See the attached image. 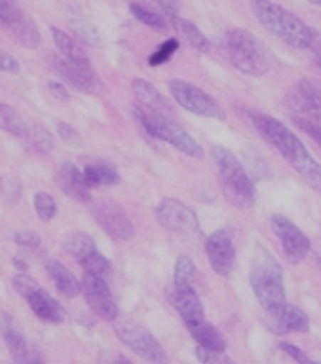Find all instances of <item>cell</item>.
Returning a JSON list of instances; mask_svg holds the SVG:
<instances>
[{
	"instance_id": "cell-41",
	"label": "cell",
	"mask_w": 321,
	"mask_h": 364,
	"mask_svg": "<svg viewBox=\"0 0 321 364\" xmlns=\"http://www.w3.org/2000/svg\"><path fill=\"white\" fill-rule=\"evenodd\" d=\"M280 349H282L283 353H287L288 355H290V358L294 359L295 363H302V364H311L312 363L311 359L306 355V353H302V350H300L298 346H294V343L282 342V343H280Z\"/></svg>"
},
{
	"instance_id": "cell-12",
	"label": "cell",
	"mask_w": 321,
	"mask_h": 364,
	"mask_svg": "<svg viewBox=\"0 0 321 364\" xmlns=\"http://www.w3.org/2000/svg\"><path fill=\"white\" fill-rule=\"evenodd\" d=\"M92 214L100 228L115 240L125 242L135 235V226L120 204L112 200H99L92 205Z\"/></svg>"
},
{
	"instance_id": "cell-32",
	"label": "cell",
	"mask_w": 321,
	"mask_h": 364,
	"mask_svg": "<svg viewBox=\"0 0 321 364\" xmlns=\"http://www.w3.org/2000/svg\"><path fill=\"white\" fill-rule=\"evenodd\" d=\"M197 280V268L189 256H180L174 262L173 282L177 287H194Z\"/></svg>"
},
{
	"instance_id": "cell-25",
	"label": "cell",
	"mask_w": 321,
	"mask_h": 364,
	"mask_svg": "<svg viewBox=\"0 0 321 364\" xmlns=\"http://www.w3.org/2000/svg\"><path fill=\"white\" fill-rule=\"evenodd\" d=\"M52 36H54V42L58 46L60 55L69 63L81 64V66H87L92 64L88 59L87 52L83 50V47L80 46V42L76 38H73L71 35L66 33L64 30H60L58 26H52Z\"/></svg>"
},
{
	"instance_id": "cell-7",
	"label": "cell",
	"mask_w": 321,
	"mask_h": 364,
	"mask_svg": "<svg viewBox=\"0 0 321 364\" xmlns=\"http://www.w3.org/2000/svg\"><path fill=\"white\" fill-rule=\"evenodd\" d=\"M112 328H115L117 338L137 355H140L144 361L157 364L168 361V355H166V350L161 346V342L140 323L125 316H117L112 321Z\"/></svg>"
},
{
	"instance_id": "cell-13",
	"label": "cell",
	"mask_w": 321,
	"mask_h": 364,
	"mask_svg": "<svg viewBox=\"0 0 321 364\" xmlns=\"http://www.w3.org/2000/svg\"><path fill=\"white\" fill-rule=\"evenodd\" d=\"M81 294L93 313L105 321H115L120 316L116 301L109 290L107 282L95 274L85 273L81 278Z\"/></svg>"
},
{
	"instance_id": "cell-43",
	"label": "cell",
	"mask_w": 321,
	"mask_h": 364,
	"mask_svg": "<svg viewBox=\"0 0 321 364\" xmlns=\"http://www.w3.org/2000/svg\"><path fill=\"white\" fill-rule=\"evenodd\" d=\"M58 133H59L60 139L66 141V144H69V145H78L80 135H78V132H76V129L71 127V124L58 123Z\"/></svg>"
},
{
	"instance_id": "cell-49",
	"label": "cell",
	"mask_w": 321,
	"mask_h": 364,
	"mask_svg": "<svg viewBox=\"0 0 321 364\" xmlns=\"http://www.w3.org/2000/svg\"><path fill=\"white\" fill-rule=\"evenodd\" d=\"M0 52H2V48H0Z\"/></svg>"
},
{
	"instance_id": "cell-35",
	"label": "cell",
	"mask_w": 321,
	"mask_h": 364,
	"mask_svg": "<svg viewBox=\"0 0 321 364\" xmlns=\"http://www.w3.org/2000/svg\"><path fill=\"white\" fill-rule=\"evenodd\" d=\"M178 48H180V42H178L177 38H168L164 43H161V46L157 47V50L152 52V55L149 58V64L152 68H157L161 66V64L168 63Z\"/></svg>"
},
{
	"instance_id": "cell-33",
	"label": "cell",
	"mask_w": 321,
	"mask_h": 364,
	"mask_svg": "<svg viewBox=\"0 0 321 364\" xmlns=\"http://www.w3.org/2000/svg\"><path fill=\"white\" fill-rule=\"evenodd\" d=\"M130 12L138 19L140 23L147 24V26L154 28V30H166L168 28V21H166L164 16H161L159 12L152 11L150 7L142 6L138 2L130 4Z\"/></svg>"
},
{
	"instance_id": "cell-29",
	"label": "cell",
	"mask_w": 321,
	"mask_h": 364,
	"mask_svg": "<svg viewBox=\"0 0 321 364\" xmlns=\"http://www.w3.org/2000/svg\"><path fill=\"white\" fill-rule=\"evenodd\" d=\"M9 33L19 46L26 48H38L40 43H42V35H40L38 28H36V24L33 23V19H31L30 16H28L21 24L12 28Z\"/></svg>"
},
{
	"instance_id": "cell-1",
	"label": "cell",
	"mask_w": 321,
	"mask_h": 364,
	"mask_svg": "<svg viewBox=\"0 0 321 364\" xmlns=\"http://www.w3.org/2000/svg\"><path fill=\"white\" fill-rule=\"evenodd\" d=\"M249 119L263 140L287 161L288 166L302 178L304 183L321 193V166L316 163L302 140L282 121L271 118L261 111H249Z\"/></svg>"
},
{
	"instance_id": "cell-44",
	"label": "cell",
	"mask_w": 321,
	"mask_h": 364,
	"mask_svg": "<svg viewBox=\"0 0 321 364\" xmlns=\"http://www.w3.org/2000/svg\"><path fill=\"white\" fill-rule=\"evenodd\" d=\"M48 90H51V94L54 95L58 100H60V102H69V99H71L68 88L64 87V83L48 82Z\"/></svg>"
},
{
	"instance_id": "cell-21",
	"label": "cell",
	"mask_w": 321,
	"mask_h": 364,
	"mask_svg": "<svg viewBox=\"0 0 321 364\" xmlns=\"http://www.w3.org/2000/svg\"><path fill=\"white\" fill-rule=\"evenodd\" d=\"M132 90H133V94H135L138 104H140L142 107L150 109V111L161 112V114H166V116L172 114L173 107H172V104H169V100L166 99V97L162 95L152 83L147 82V80H142V78L133 80Z\"/></svg>"
},
{
	"instance_id": "cell-45",
	"label": "cell",
	"mask_w": 321,
	"mask_h": 364,
	"mask_svg": "<svg viewBox=\"0 0 321 364\" xmlns=\"http://www.w3.org/2000/svg\"><path fill=\"white\" fill-rule=\"evenodd\" d=\"M310 50L312 52V58H315L316 64H318L321 70V33L320 31L312 30V40H311Z\"/></svg>"
},
{
	"instance_id": "cell-27",
	"label": "cell",
	"mask_w": 321,
	"mask_h": 364,
	"mask_svg": "<svg viewBox=\"0 0 321 364\" xmlns=\"http://www.w3.org/2000/svg\"><path fill=\"white\" fill-rule=\"evenodd\" d=\"M64 249L80 264H83L88 257L97 252L95 242L88 235H85V233H73V235H69L66 242H64Z\"/></svg>"
},
{
	"instance_id": "cell-10",
	"label": "cell",
	"mask_w": 321,
	"mask_h": 364,
	"mask_svg": "<svg viewBox=\"0 0 321 364\" xmlns=\"http://www.w3.org/2000/svg\"><path fill=\"white\" fill-rule=\"evenodd\" d=\"M285 106L299 118L310 119L321 127V82L304 78L287 92Z\"/></svg>"
},
{
	"instance_id": "cell-37",
	"label": "cell",
	"mask_w": 321,
	"mask_h": 364,
	"mask_svg": "<svg viewBox=\"0 0 321 364\" xmlns=\"http://www.w3.org/2000/svg\"><path fill=\"white\" fill-rule=\"evenodd\" d=\"M195 355H197L199 363H204V364H230L231 363V359L228 355H225V353L206 349V347H201V346L195 349Z\"/></svg>"
},
{
	"instance_id": "cell-28",
	"label": "cell",
	"mask_w": 321,
	"mask_h": 364,
	"mask_svg": "<svg viewBox=\"0 0 321 364\" xmlns=\"http://www.w3.org/2000/svg\"><path fill=\"white\" fill-rule=\"evenodd\" d=\"M28 123L30 121L24 119L14 107L7 106V104H0V129L23 139L24 133H26Z\"/></svg>"
},
{
	"instance_id": "cell-22",
	"label": "cell",
	"mask_w": 321,
	"mask_h": 364,
	"mask_svg": "<svg viewBox=\"0 0 321 364\" xmlns=\"http://www.w3.org/2000/svg\"><path fill=\"white\" fill-rule=\"evenodd\" d=\"M46 271L48 277H51V280L54 282L56 289L63 295H66L69 299H75L81 294V282L76 280L75 274L66 266L60 264L59 261L48 259V261H46Z\"/></svg>"
},
{
	"instance_id": "cell-2",
	"label": "cell",
	"mask_w": 321,
	"mask_h": 364,
	"mask_svg": "<svg viewBox=\"0 0 321 364\" xmlns=\"http://www.w3.org/2000/svg\"><path fill=\"white\" fill-rule=\"evenodd\" d=\"M211 157L225 199L237 209L253 208L256 204V188L238 157L221 145L213 147Z\"/></svg>"
},
{
	"instance_id": "cell-18",
	"label": "cell",
	"mask_w": 321,
	"mask_h": 364,
	"mask_svg": "<svg viewBox=\"0 0 321 364\" xmlns=\"http://www.w3.org/2000/svg\"><path fill=\"white\" fill-rule=\"evenodd\" d=\"M169 302L174 309L178 311L186 328L192 325H197V323L204 321L206 313L204 306H202L201 299H199L197 292L194 290V287H177L174 285L168 294Z\"/></svg>"
},
{
	"instance_id": "cell-9",
	"label": "cell",
	"mask_w": 321,
	"mask_h": 364,
	"mask_svg": "<svg viewBox=\"0 0 321 364\" xmlns=\"http://www.w3.org/2000/svg\"><path fill=\"white\" fill-rule=\"evenodd\" d=\"M169 94L174 99V102L185 111L192 112V114L202 116V118L225 121L226 114L223 107L219 106L216 100L213 99L207 92L202 88L195 87L194 83L184 82V80H172L168 83Z\"/></svg>"
},
{
	"instance_id": "cell-6",
	"label": "cell",
	"mask_w": 321,
	"mask_h": 364,
	"mask_svg": "<svg viewBox=\"0 0 321 364\" xmlns=\"http://www.w3.org/2000/svg\"><path fill=\"white\" fill-rule=\"evenodd\" d=\"M133 114H135L140 127L144 128L150 136H154V139L166 141V144H169L172 147L178 149V151L186 154V156L195 157V159H201L202 154H204L201 145L197 144V140H195L189 132H185L180 124L174 123L169 116L161 114V112L156 111H150V109H145L142 106L135 107Z\"/></svg>"
},
{
	"instance_id": "cell-4",
	"label": "cell",
	"mask_w": 321,
	"mask_h": 364,
	"mask_svg": "<svg viewBox=\"0 0 321 364\" xmlns=\"http://www.w3.org/2000/svg\"><path fill=\"white\" fill-rule=\"evenodd\" d=\"M256 19L271 31L276 38L294 48H310L312 28L299 19L294 12L271 2V0H249Z\"/></svg>"
},
{
	"instance_id": "cell-48",
	"label": "cell",
	"mask_w": 321,
	"mask_h": 364,
	"mask_svg": "<svg viewBox=\"0 0 321 364\" xmlns=\"http://www.w3.org/2000/svg\"><path fill=\"white\" fill-rule=\"evenodd\" d=\"M2 183H4V180H2V175H0V188H2Z\"/></svg>"
},
{
	"instance_id": "cell-34",
	"label": "cell",
	"mask_w": 321,
	"mask_h": 364,
	"mask_svg": "<svg viewBox=\"0 0 321 364\" xmlns=\"http://www.w3.org/2000/svg\"><path fill=\"white\" fill-rule=\"evenodd\" d=\"M35 211L42 221H52L58 214V202L47 192H38L33 199Z\"/></svg>"
},
{
	"instance_id": "cell-40",
	"label": "cell",
	"mask_w": 321,
	"mask_h": 364,
	"mask_svg": "<svg viewBox=\"0 0 321 364\" xmlns=\"http://www.w3.org/2000/svg\"><path fill=\"white\" fill-rule=\"evenodd\" d=\"M295 127L302 129L306 135H310L312 140L316 141V145L321 149V127H318L316 123H312L310 119H304V118H294Z\"/></svg>"
},
{
	"instance_id": "cell-20",
	"label": "cell",
	"mask_w": 321,
	"mask_h": 364,
	"mask_svg": "<svg viewBox=\"0 0 321 364\" xmlns=\"http://www.w3.org/2000/svg\"><path fill=\"white\" fill-rule=\"evenodd\" d=\"M270 328L273 333H307L310 331V318L298 306L285 304L278 313L271 314Z\"/></svg>"
},
{
	"instance_id": "cell-42",
	"label": "cell",
	"mask_w": 321,
	"mask_h": 364,
	"mask_svg": "<svg viewBox=\"0 0 321 364\" xmlns=\"http://www.w3.org/2000/svg\"><path fill=\"white\" fill-rule=\"evenodd\" d=\"M0 71L9 73V75H18L21 71V66H19L18 60L12 58L11 54L2 50L0 52Z\"/></svg>"
},
{
	"instance_id": "cell-38",
	"label": "cell",
	"mask_w": 321,
	"mask_h": 364,
	"mask_svg": "<svg viewBox=\"0 0 321 364\" xmlns=\"http://www.w3.org/2000/svg\"><path fill=\"white\" fill-rule=\"evenodd\" d=\"M150 9L159 12L161 16H168V18H172V16L178 14L180 12V0H147Z\"/></svg>"
},
{
	"instance_id": "cell-8",
	"label": "cell",
	"mask_w": 321,
	"mask_h": 364,
	"mask_svg": "<svg viewBox=\"0 0 321 364\" xmlns=\"http://www.w3.org/2000/svg\"><path fill=\"white\" fill-rule=\"evenodd\" d=\"M12 285H14L16 292L28 302V306L33 311L36 318L46 323H52V325H59V323L64 321V309L59 304V301H56L46 289H42L26 273L16 274L12 278Z\"/></svg>"
},
{
	"instance_id": "cell-15",
	"label": "cell",
	"mask_w": 321,
	"mask_h": 364,
	"mask_svg": "<svg viewBox=\"0 0 321 364\" xmlns=\"http://www.w3.org/2000/svg\"><path fill=\"white\" fill-rule=\"evenodd\" d=\"M206 254L213 271L228 278L235 268L233 233L228 228H219L206 240Z\"/></svg>"
},
{
	"instance_id": "cell-17",
	"label": "cell",
	"mask_w": 321,
	"mask_h": 364,
	"mask_svg": "<svg viewBox=\"0 0 321 364\" xmlns=\"http://www.w3.org/2000/svg\"><path fill=\"white\" fill-rule=\"evenodd\" d=\"M0 333H2L4 341L7 343L12 361L18 364H36L42 363V358L36 353L33 347L26 342L23 331L16 325L11 314H2V321H0Z\"/></svg>"
},
{
	"instance_id": "cell-3",
	"label": "cell",
	"mask_w": 321,
	"mask_h": 364,
	"mask_svg": "<svg viewBox=\"0 0 321 364\" xmlns=\"http://www.w3.org/2000/svg\"><path fill=\"white\" fill-rule=\"evenodd\" d=\"M249 282L258 302L268 316L278 313L287 304L283 269L266 250L259 249L251 262Z\"/></svg>"
},
{
	"instance_id": "cell-39",
	"label": "cell",
	"mask_w": 321,
	"mask_h": 364,
	"mask_svg": "<svg viewBox=\"0 0 321 364\" xmlns=\"http://www.w3.org/2000/svg\"><path fill=\"white\" fill-rule=\"evenodd\" d=\"M14 242L19 247H26V249H38L42 245V237L31 230H23V232L14 233Z\"/></svg>"
},
{
	"instance_id": "cell-46",
	"label": "cell",
	"mask_w": 321,
	"mask_h": 364,
	"mask_svg": "<svg viewBox=\"0 0 321 364\" xmlns=\"http://www.w3.org/2000/svg\"><path fill=\"white\" fill-rule=\"evenodd\" d=\"M14 268H16V269H19V271H21V273H26V271H28V264H26V259H23V257L16 256V257H14Z\"/></svg>"
},
{
	"instance_id": "cell-30",
	"label": "cell",
	"mask_w": 321,
	"mask_h": 364,
	"mask_svg": "<svg viewBox=\"0 0 321 364\" xmlns=\"http://www.w3.org/2000/svg\"><path fill=\"white\" fill-rule=\"evenodd\" d=\"M23 140H26L35 151L42 154L52 151V147H54V139H52V135L46 128L40 127L38 123H28L26 133H24Z\"/></svg>"
},
{
	"instance_id": "cell-19",
	"label": "cell",
	"mask_w": 321,
	"mask_h": 364,
	"mask_svg": "<svg viewBox=\"0 0 321 364\" xmlns=\"http://www.w3.org/2000/svg\"><path fill=\"white\" fill-rule=\"evenodd\" d=\"M56 183L71 199L80 202L90 200V187L85 180L83 169H80L75 163H64L59 166L56 173Z\"/></svg>"
},
{
	"instance_id": "cell-5",
	"label": "cell",
	"mask_w": 321,
	"mask_h": 364,
	"mask_svg": "<svg viewBox=\"0 0 321 364\" xmlns=\"http://www.w3.org/2000/svg\"><path fill=\"white\" fill-rule=\"evenodd\" d=\"M225 54L230 64L243 75L263 76L271 70L273 54L251 31L235 28L223 40Z\"/></svg>"
},
{
	"instance_id": "cell-14",
	"label": "cell",
	"mask_w": 321,
	"mask_h": 364,
	"mask_svg": "<svg viewBox=\"0 0 321 364\" xmlns=\"http://www.w3.org/2000/svg\"><path fill=\"white\" fill-rule=\"evenodd\" d=\"M156 218L161 226L181 235H194L199 232L197 216L189 205L178 199H162L156 209Z\"/></svg>"
},
{
	"instance_id": "cell-11",
	"label": "cell",
	"mask_w": 321,
	"mask_h": 364,
	"mask_svg": "<svg viewBox=\"0 0 321 364\" xmlns=\"http://www.w3.org/2000/svg\"><path fill=\"white\" fill-rule=\"evenodd\" d=\"M270 223L276 238H278L280 244H282L283 254H285L287 261L292 262V264L302 262L311 250V242L306 233H304L299 226L292 223L290 220H287L285 216H280V214L271 216Z\"/></svg>"
},
{
	"instance_id": "cell-36",
	"label": "cell",
	"mask_w": 321,
	"mask_h": 364,
	"mask_svg": "<svg viewBox=\"0 0 321 364\" xmlns=\"http://www.w3.org/2000/svg\"><path fill=\"white\" fill-rule=\"evenodd\" d=\"M81 268L85 269V273L95 274V277L104 278V280L111 274V262H109V259H105L102 254L99 252H95L93 256L88 257L87 261L81 264Z\"/></svg>"
},
{
	"instance_id": "cell-26",
	"label": "cell",
	"mask_w": 321,
	"mask_h": 364,
	"mask_svg": "<svg viewBox=\"0 0 321 364\" xmlns=\"http://www.w3.org/2000/svg\"><path fill=\"white\" fill-rule=\"evenodd\" d=\"M190 333H192L194 341L199 343L201 347H206V349L219 350V353H225L226 349V341L223 338V335L214 328L211 323L204 321L197 323V325L189 326Z\"/></svg>"
},
{
	"instance_id": "cell-16",
	"label": "cell",
	"mask_w": 321,
	"mask_h": 364,
	"mask_svg": "<svg viewBox=\"0 0 321 364\" xmlns=\"http://www.w3.org/2000/svg\"><path fill=\"white\" fill-rule=\"evenodd\" d=\"M52 64H54V70L58 71V75L63 76L78 92L88 95H99L102 92V82H100L99 75L93 70L92 64L81 66V64L69 63L63 55L54 58Z\"/></svg>"
},
{
	"instance_id": "cell-23",
	"label": "cell",
	"mask_w": 321,
	"mask_h": 364,
	"mask_svg": "<svg viewBox=\"0 0 321 364\" xmlns=\"http://www.w3.org/2000/svg\"><path fill=\"white\" fill-rule=\"evenodd\" d=\"M83 175L90 188L112 187V185L120 183L121 180L116 166L105 163V161H92V163H88L83 168Z\"/></svg>"
},
{
	"instance_id": "cell-47",
	"label": "cell",
	"mask_w": 321,
	"mask_h": 364,
	"mask_svg": "<svg viewBox=\"0 0 321 364\" xmlns=\"http://www.w3.org/2000/svg\"><path fill=\"white\" fill-rule=\"evenodd\" d=\"M307 2L312 4V6H318V7H321V0H307Z\"/></svg>"
},
{
	"instance_id": "cell-24",
	"label": "cell",
	"mask_w": 321,
	"mask_h": 364,
	"mask_svg": "<svg viewBox=\"0 0 321 364\" xmlns=\"http://www.w3.org/2000/svg\"><path fill=\"white\" fill-rule=\"evenodd\" d=\"M169 24L173 26V30L180 35V38H184L190 47L195 48L197 52H202V54H207L211 50V42L209 38L199 30L197 26L189 19L181 18V16L174 14L169 18Z\"/></svg>"
},
{
	"instance_id": "cell-31",
	"label": "cell",
	"mask_w": 321,
	"mask_h": 364,
	"mask_svg": "<svg viewBox=\"0 0 321 364\" xmlns=\"http://www.w3.org/2000/svg\"><path fill=\"white\" fill-rule=\"evenodd\" d=\"M28 14L16 4V0H0V26L11 31L18 24H21Z\"/></svg>"
}]
</instances>
